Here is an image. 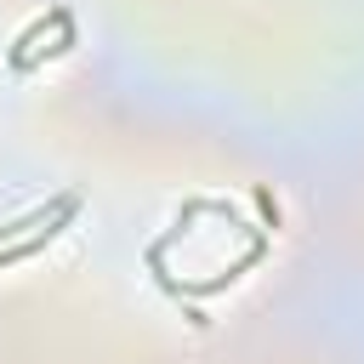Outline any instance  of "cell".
I'll return each instance as SVG.
<instances>
[{
    "instance_id": "obj_1",
    "label": "cell",
    "mask_w": 364,
    "mask_h": 364,
    "mask_svg": "<svg viewBox=\"0 0 364 364\" xmlns=\"http://www.w3.org/2000/svg\"><path fill=\"white\" fill-rule=\"evenodd\" d=\"M74 210H80V193H57L51 205H40V210H28L23 222L0 228V267H6V262H23V256H34V250H46V245L68 228Z\"/></svg>"
}]
</instances>
